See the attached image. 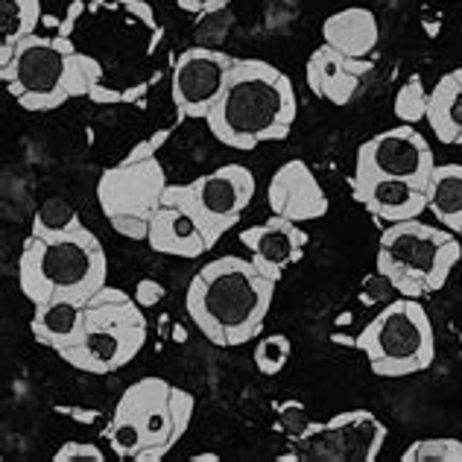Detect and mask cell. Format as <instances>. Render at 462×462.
<instances>
[{
	"instance_id": "cell-1",
	"label": "cell",
	"mask_w": 462,
	"mask_h": 462,
	"mask_svg": "<svg viewBox=\"0 0 462 462\" xmlns=\"http://www.w3.org/2000/svg\"><path fill=\"white\" fill-rule=\"evenodd\" d=\"M275 299L270 282L252 258L223 254L190 278L185 308L197 331L220 348L246 346L263 331Z\"/></svg>"
},
{
	"instance_id": "cell-2",
	"label": "cell",
	"mask_w": 462,
	"mask_h": 462,
	"mask_svg": "<svg viewBox=\"0 0 462 462\" xmlns=\"http://www.w3.org/2000/svg\"><path fill=\"white\" fill-rule=\"evenodd\" d=\"M299 120V97L282 68L263 59H237L223 97L205 117L211 135L228 150L249 152L284 141Z\"/></svg>"
},
{
	"instance_id": "cell-3",
	"label": "cell",
	"mask_w": 462,
	"mask_h": 462,
	"mask_svg": "<svg viewBox=\"0 0 462 462\" xmlns=\"http://www.w3.org/2000/svg\"><path fill=\"white\" fill-rule=\"evenodd\" d=\"M106 70L94 56L82 53L70 35L32 32L6 65H0L9 97L27 112H53L74 97H88L103 85Z\"/></svg>"
},
{
	"instance_id": "cell-4",
	"label": "cell",
	"mask_w": 462,
	"mask_h": 462,
	"mask_svg": "<svg viewBox=\"0 0 462 462\" xmlns=\"http://www.w3.org/2000/svg\"><path fill=\"white\" fill-rule=\"evenodd\" d=\"M18 284L32 308L51 299L88 301L108 284V258L100 237L85 226L62 237L30 235L21 246Z\"/></svg>"
},
{
	"instance_id": "cell-5",
	"label": "cell",
	"mask_w": 462,
	"mask_h": 462,
	"mask_svg": "<svg viewBox=\"0 0 462 462\" xmlns=\"http://www.w3.org/2000/svg\"><path fill=\"white\" fill-rule=\"evenodd\" d=\"M462 258V240L445 226L404 220L386 226L378 243L374 270L383 273L398 296L424 299L439 293Z\"/></svg>"
},
{
	"instance_id": "cell-6",
	"label": "cell",
	"mask_w": 462,
	"mask_h": 462,
	"mask_svg": "<svg viewBox=\"0 0 462 462\" xmlns=\"http://www.w3.org/2000/svg\"><path fill=\"white\" fill-rule=\"evenodd\" d=\"M355 346L366 355L372 374L389 381L428 372L436 360L433 322L419 299L410 296H398L381 305L357 334Z\"/></svg>"
},
{
	"instance_id": "cell-7",
	"label": "cell",
	"mask_w": 462,
	"mask_h": 462,
	"mask_svg": "<svg viewBox=\"0 0 462 462\" xmlns=\"http://www.w3.org/2000/svg\"><path fill=\"white\" fill-rule=\"evenodd\" d=\"M173 383L141 378L124 389L106 428L112 454L132 462H162L173 445Z\"/></svg>"
},
{
	"instance_id": "cell-8",
	"label": "cell",
	"mask_w": 462,
	"mask_h": 462,
	"mask_svg": "<svg viewBox=\"0 0 462 462\" xmlns=\"http://www.w3.org/2000/svg\"><path fill=\"white\" fill-rule=\"evenodd\" d=\"M150 337V322L143 308L129 299L88 301L85 308V337L74 348L56 351L59 360L85 374H112L135 360Z\"/></svg>"
},
{
	"instance_id": "cell-9",
	"label": "cell",
	"mask_w": 462,
	"mask_h": 462,
	"mask_svg": "<svg viewBox=\"0 0 462 462\" xmlns=\"http://www.w3.org/2000/svg\"><path fill=\"white\" fill-rule=\"evenodd\" d=\"M167 185L158 155L143 162H120L97 179V202L120 237L141 243L150 237V220L162 208Z\"/></svg>"
},
{
	"instance_id": "cell-10",
	"label": "cell",
	"mask_w": 462,
	"mask_h": 462,
	"mask_svg": "<svg viewBox=\"0 0 462 462\" xmlns=\"http://www.w3.org/2000/svg\"><path fill=\"white\" fill-rule=\"evenodd\" d=\"M254 190H258V179H254L249 167L223 164L211 170V173L185 181V185H167L164 199L185 205L211 235V240L220 243L226 231L240 223L243 211L254 199Z\"/></svg>"
},
{
	"instance_id": "cell-11",
	"label": "cell",
	"mask_w": 462,
	"mask_h": 462,
	"mask_svg": "<svg viewBox=\"0 0 462 462\" xmlns=\"http://www.w3.org/2000/svg\"><path fill=\"white\" fill-rule=\"evenodd\" d=\"M386 436V424L372 410H346L328 421H313L293 448L301 462H374Z\"/></svg>"
},
{
	"instance_id": "cell-12",
	"label": "cell",
	"mask_w": 462,
	"mask_h": 462,
	"mask_svg": "<svg viewBox=\"0 0 462 462\" xmlns=\"http://www.w3.org/2000/svg\"><path fill=\"white\" fill-rule=\"evenodd\" d=\"M237 56L217 47L193 44L181 51L170 70V100L181 120H205L223 97Z\"/></svg>"
},
{
	"instance_id": "cell-13",
	"label": "cell",
	"mask_w": 462,
	"mask_h": 462,
	"mask_svg": "<svg viewBox=\"0 0 462 462\" xmlns=\"http://www.w3.org/2000/svg\"><path fill=\"white\" fill-rule=\"evenodd\" d=\"M433 167H436L433 147L419 132V126L412 124H398L393 129L378 132L369 141H363L355 155V170L395 176L412 181L419 188H428Z\"/></svg>"
},
{
	"instance_id": "cell-14",
	"label": "cell",
	"mask_w": 462,
	"mask_h": 462,
	"mask_svg": "<svg viewBox=\"0 0 462 462\" xmlns=\"http://www.w3.org/2000/svg\"><path fill=\"white\" fill-rule=\"evenodd\" d=\"M240 243L249 249V258L270 282H282L290 266H296L308 252V231L301 223L273 214L270 220L240 231Z\"/></svg>"
},
{
	"instance_id": "cell-15",
	"label": "cell",
	"mask_w": 462,
	"mask_h": 462,
	"mask_svg": "<svg viewBox=\"0 0 462 462\" xmlns=\"http://www.w3.org/2000/svg\"><path fill=\"white\" fill-rule=\"evenodd\" d=\"M266 202L270 211L278 217H287L293 223H310L322 220L331 211V199H328L325 188L301 158H290L275 170L270 185H266Z\"/></svg>"
},
{
	"instance_id": "cell-16",
	"label": "cell",
	"mask_w": 462,
	"mask_h": 462,
	"mask_svg": "<svg viewBox=\"0 0 462 462\" xmlns=\"http://www.w3.org/2000/svg\"><path fill=\"white\" fill-rule=\"evenodd\" d=\"M351 190H355V199L363 208L383 226L416 220V217L428 214V190L404 179L355 170L351 173Z\"/></svg>"
},
{
	"instance_id": "cell-17",
	"label": "cell",
	"mask_w": 462,
	"mask_h": 462,
	"mask_svg": "<svg viewBox=\"0 0 462 462\" xmlns=\"http://www.w3.org/2000/svg\"><path fill=\"white\" fill-rule=\"evenodd\" d=\"M372 68H374L372 56L369 59L348 56V53L337 51V47L322 42L308 56L305 79H308V88L319 97V100L343 108L357 97L360 85L366 82V77L372 74Z\"/></svg>"
},
{
	"instance_id": "cell-18",
	"label": "cell",
	"mask_w": 462,
	"mask_h": 462,
	"mask_svg": "<svg viewBox=\"0 0 462 462\" xmlns=\"http://www.w3.org/2000/svg\"><path fill=\"white\" fill-rule=\"evenodd\" d=\"M147 243L158 254H170V258H185V261H197L217 246L208 231L202 228V223L185 205L167 199L152 214Z\"/></svg>"
},
{
	"instance_id": "cell-19",
	"label": "cell",
	"mask_w": 462,
	"mask_h": 462,
	"mask_svg": "<svg viewBox=\"0 0 462 462\" xmlns=\"http://www.w3.org/2000/svg\"><path fill=\"white\" fill-rule=\"evenodd\" d=\"M85 308L88 301L77 299H51L44 305H35L30 319L35 343L53 351L79 346L85 337Z\"/></svg>"
},
{
	"instance_id": "cell-20",
	"label": "cell",
	"mask_w": 462,
	"mask_h": 462,
	"mask_svg": "<svg viewBox=\"0 0 462 462\" xmlns=\"http://www.w3.org/2000/svg\"><path fill=\"white\" fill-rule=\"evenodd\" d=\"M322 42L348 56L369 59L378 51L381 23L378 15L366 6H346L322 21Z\"/></svg>"
},
{
	"instance_id": "cell-21",
	"label": "cell",
	"mask_w": 462,
	"mask_h": 462,
	"mask_svg": "<svg viewBox=\"0 0 462 462\" xmlns=\"http://www.w3.org/2000/svg\"><path fill=\"white\" fill-rule=\"evenodd\" d=\"M428 126L439 143L462 147V68L448 70L430 88Z\"/></svg>"
},
{
	"instance_id": "cell-22",
	"label": "cell",
	"mask_w": 462,
	"mask_h": 462,
	"mask_svg": "<svg viewBox=\"0 0 462 462\" xmlns=\"http://www.w3.org/2000/svg\"><path fill=\"white\" fill-rule=\"evenodd\" d=\"M428 214L436 223L462 231V164H436L428 181Z\"/></svg>"
},
{
	"instance_id": "cell-23",
	"label": "cell",
	"mask_w": 462,
	"mask_h": 462,
	"mask_svg": "<svg viewBox=\"0 0 462 462\" xmlns=\"http://www.w3.org/2000/svg\"><path fill=\"white\" fill-rule=\"evenodd\" d=\"M42 0H0V65H6L27 35L39 32Z\"/></svg>"
},
{
	"instance_id": "cell-24",
	"label": "cell",
	"mask_w": 462,
	"mask_h": 462,
	"mask_svg": "<svg viewBox=\"0 0 462 462\" xmlns=\"http://www.w3.org/2000/svg\"><path fill=\"white\" fill-rule=\"evenodd\" d=\"M85 223L79 220V211L62 197L44 199L32 214V226L30 235L35 237H62L70 235V231H79Z\"/></svg>"
},
{
	"instance_id": "cell-25",
	"label": "cell",
	"mask_w": 462,
	"mask_h": 462,
	"mask_svg": "<svg viewBox=\"0 0 462 462\" xmlns=\"http://www.w3.org/2000/svg\"><path fill=\"white\" fill-rule=\"evenodd\" d=\"M428 106H430V91L424 79L419 74L407 77V82L401 85L395 91V103H393V112L401 124H412L419 126L421 120H428Z\"/></svg>"
},
{
	"instance_id": "cell-26",
	"label": "cell",
	"mask_w": 462,
	"mask_h": 462,
	"mask_svg": "<svg viewBox=\"0 0 462 462\" xmlns=\"http://www.w3.org/2000/svg\"><path fill=\"white\" fill-rule=\"evenodd\" d=\"M290 355H293V343H290L287 334H266L258 346H254V369L266 378H275L278 372H284Z\"/></svg>"
},
{
	"instance_id": "cell-27",
	"label": "cell",
	"mask_w": 462,
	"mask_h": 462,
	"mask_svg": "<svg viewBox=\"0 0 462 462\" xmlns=\"http://www.w3.org/2000/svg\"><path fill=\"white\" fill-rule=\"evenodd\" d=\"M401 462H462V439H416L401 454Z\"/></svg>"
},
{
	"instance_id": "cell-28",
	"label": "cell",
	"mask_w": 462,
	"mask_h": 462,
	"mask_svg": "<svg viewBox=\"0 0 462 462\" xmlns=\"http://www.w3.org/2000/svg\"><path fill=\"white\" fill-rule=\"evenodd\" d=\"M310 416H308V407L301 401H282L275 404V421H273V430L282 433L284 439L296 442L301 439L308 430H310Z\"/></svg>"
},
{
	"instance_id": "cell-29",
	"label": "cell",
	"mask_w": 462,
	"mask_h": 462,
	"mask_svg": "<svg viewBox=\"0 0 462 462\" xmlns=\"http://www.w3.org/2000/svg\"><path fill=\"white\" fill-rule=\"evenodd\" d=\"M193 412H197V398H193V393H188V389L181 386H173V445L179 448V442L185 439V433L190 428L193 421Z\"/></svg>"
},
{
	"instance_id": "cell-30",
	"label": "cell",
	"mask_w": 462,
	"mask_h": 462,
	"mask_svg": "<svg viewBox=\"0 0 462 462\" xmlns=\"http://www.w3.org/2000/svg\"><path fill=\"white\" fill-rule=\"evenodd\" d=\"M393 299H398V290L393 287V282L383 275V273H378L374 270L366 282H363V290H360V301L363 305H386V301H393Z\"/></svg>"
},
{
	"instance_id": "cell-31",
	"label": "cell",
	"mask_w": 462,
	"mask_h": 462,
	"mask_svg": "<svg viewBox=\"0 0 462 462\" xmlns=\"http://www.w3.org/2000/svg\"><path fill=\"white\" fill-rule=\"evenodd\" d=\"M53 462H106V454L94 442L70 439V442H62V448L53 454Z\"/></svg>"
},
{
	"instance_id": "cell-32",
	"label": "cell",
	"mask_w": 462,
	"mask_h": 462,
	"mask_svg": "<svg viewBox=\"0 0 462 462\" xmlns=\"http://www.w3.org/2000/svg\"><path fill=\"white\" fill-rule=\"evenodd\" d=\"M170 138H173V126H167V129H155L152 135H147L143 141H138L135 147H132V150L126 152L124 162H143V158H155V155H158V150H162Z\"/></svg>"
},
{
	"instance_id": "cell-33",
	"label": "cell",
	"mask_w": 462,
	"mask_h": 462,
	"mask_svg": "<svg viewBox=\"0 0 462 462\" xmlns=\"http://www.w3.org/2000/svg\"><path fill=\"white\" fill-rule=\"evenodd\" d=\"M124 9L129 12L132 18H138V21L143 23V27L150 30V35H152V39H150V53H155V44L162 42L164 30L158 27V21H155V12H152V6L147 4V0H126Z\"/></svg>"
},
{
	"instance_id": "cell-34",
	"label": "cell",
	"mask_w": 462,
	"mask_h": 462,
	"mask_svg": "<svg viewBox=\"0 0 462 462\" xmlns=\"http://www.w3.org/2000/svg\"><path fill=\"white\" fill-rule=\"evenodd\" d=\"M132 296H135V301L141 308H155V305H162V301H164L167 287L158 282V278H141Z\"/></svg>"
},
{
	"instance_id": "cell-35",
	"label": "cell",
	"mask_w": 462,
	"mask_h": 462,
	"mask_svg": "<svg viewBox=\"0 0 462 462\" xmlns=\"http://www.w3.org/2000/svg\"><path fill=\"white\" fill-rule=\"evenodd\" d=\"M181 12H188V15H197V18H205V15H214V12H226L231 0H176Z\"/></svg>"
},
{
	"instance_id": "cell-36",
	"label": "cell",
	"mask_w": 462,
	"mask_h": 462,
	"mask_svg": "<svg viewBox=\"0 0 462 462\" xmlns=\"http://www.w3.org/2000/svg\"><path fill=\"white\" fill-rule=\"evenodd\" d=\"M124 4H126V0H91V9H117Z\"/></svg>"
},
{
	"instance_id": "cell-37",
	"label": "cell",
	"mask_w": 462,
	"mask_h": 462,
	"mask_svg": "<svg viewBox=\"0 0 462 462\" xmlns=\"http://www.w3.org/2000/svg\"><path fill=\"white\" fill-rule=\"evenodd\" d=\"M190 462H220V454H211V451H205V454H193Z\"/></svg>"
},
{
	"instance_id": "cell-38",
	"label": "cell",
	"mask_w": 462,
	"mask_h": 462,
	"mask_svg": "<svg viewBox=\"0 0 462 462\" xmlns=\"http://www.w3.org/2000/svg\"><path fill=\"white\" fill-rule=\"evenodd\" d=\"M442 4H454V0H442Z\"/></svg>"
},
{
	"instance_id": "cell-39",
	"label": "cell",
	"mask_w": 462,
	"mask_h": 462,
	"mask_svg": "<svg viewBox=\"0 0 462 462\" xmlns=\"http://www.w3.org/2000/svg\"><path fill=\"white\" fill-rule=\"evenodd\" d=\"M459 240H462V231H459Z\"/></svg>"
},
{
	"instance_id": "cell-40",
	"label": "cell",
	"mask_w": 462,
	"mask_h": 462,
	"mask_svg": "<svg viewBox=\"0 0 462 462\" xmlns=\"http://www.w3.org/2000/svg\"><path fill=\"white\" fill-rule=\"evenodd\" d=\"M459 339H462V337H459Z\"/></svg>"
}]
</instances>
